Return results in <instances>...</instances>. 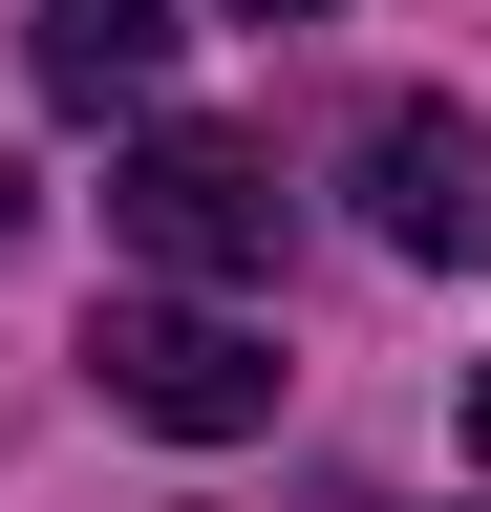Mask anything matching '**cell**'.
<instances>
[{
	"label": "cell",
	"mask_w": 491,
	"mask_h": 512,
	"mask_svg": "<svg viewBox=\"0 0 491 512\" xmlns=\"http://www.w3.org/2000/svg\"><path fill=\"white\" fill-rule=\"evenodd\" d=\"M470 448H491V384H470Z\"/></svg>",
	"instance_id": "obj_7"
},
{
	"label": "cell",
	"mask_w": 491,
	"mask_h": 512,
	"mask_svg": "<svg viewBox=\"0 0 491 512\" xmlns=\"http://www.w3.org/2000/svg\"><path fill=\"white\" fill-rule=\"evenodd\" d=\"M214 22H321V0H214Z\"/></svg>",
	"instance_id": "obj_5"
},
{
	"label": "cell",
	"mask_w": 491,
	"mask_h": 512,
	"mask_svg": "<svg viewBox=\"0 0 491 512\" xmlns=\"http://www.w3.org/2000/svg\"><path fill=\"white\" fill-rule=\"evenodd\" d=\"M0 256H22V150H0Z\"/></svg>",
	"instance_id": "obj_6"
},
{
	"label": "cell",
	"mask_w": 491,
	"mask_h": 512,
	"mask_svg": "<svg viewBox=\"0 0 491 512\" xmlns=\"http://www.w3.org/2000/svg\"><path fill=\"white\" fill-rule=\"evenodd\" d=\"M363 235L385 256H427V278H470L491 256V107H363Z\"/></svg>",
	"instance_id": "obj_3"
},
{
	"label": "cell",
	"mask_w": 491,
	"mask_h": 512,
	"mask_svg": "<svg viewBox=\"0 0 491 512\" xmlns=\"http://www.w3.org/2000/svg\"><path fill=\"white\" fill-rule=\"evenodd\" d=\"M86 363H107V406L171 427V448H235V427H278V342L235 299H107L86 320Z\"/></svg>",
	"instance_id": "obj_2"
},
{
	"label": "cell",
	"mask_w": 491,
	"mask_h": 512,
	"mask_svg": "<svg viewBox=\"0 0 491 512\" xmlns=\"http://www.w3.org/2000/svg\"><path fill=\"white\" fill-rule=\"evenodd\" d=\"M43 86L65 107H150L171 86V0H43Z\"/></svg>",
	"instance_id": "obj_4"
},
{
	"label": "cell",
	"mask_w": 491,
	"mask_h": 512,
	"mask_svg": "<svg viewBox=\"0 0 491 512\" xmlns=\"http://www.w3.org/2000/svg\"><path fill=\"white\" fill-rule=\"evenodd\" d=\"M107 235L150 256V299H235V278H278V171L235 128H150L107 171Z\"/></svg>",
	"instance_id": "obj_1"
}]
</instances>
